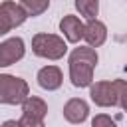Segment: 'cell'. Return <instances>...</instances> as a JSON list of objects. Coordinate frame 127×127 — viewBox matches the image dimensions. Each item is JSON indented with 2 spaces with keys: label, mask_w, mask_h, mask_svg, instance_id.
Returning <instances> with one entry per match:
<instances>
[{
  "label": "cell",
  "mask_w": 127,
  "mask_h": 127,
  "mask_svg": "<svg viewBox=\"0 0 127 127\" xmlns=\"http://www.w3.org/2000/svg\"><path fill=\"white\" fill-rule=\"evenodd\" d=\"M99 56L93 48H73L69 54V79L75 87H89L93 83V69Z\"/></svg>",
  "instance_id": "obj_1"
},
{
  "label": "cell",
  "mask_w": 127,
  "mask_h": 127,
  "mask_svg": "<svg viewBox=\"0 0 127 127\" xmlns=\"http://www.w3.org/2000/svg\"><path fill=\"white\" fill-rule=\"evenodd\" d=\"M125 87H127L125 79L95 81L89 85V95H91V101L99 107H115L119 103V95Z\"/></svg>",
  "instance_id": "obj_2"
},
{
  "label": "cell",
  "mask_w": 127,
  "mask_h": 127,
  "mask_svg": "<svg viewBox=\"0 0 127 127\" xmlns=\"http://www.w3.org/2000/svg\"><path fill=\"white\" fill-rule=\"evenodd\" d=\"M32 52L38 58H46V60H60L65 56L67 52V44L64 42L62 36L58 34H46L40 32L32 38Z\"/></svg>",
  "instance_id": "obj_3"
},
{
  "label": "cell",
  "mask_w": 127,
  "mask_h": 127,
  "mask_svg": "<svg viewBox=\"0 0 127 127\" xmlns=\"http://www.w3.org/2000/svg\"><path fill=\"white\" fill-rule=\"evenodd\" d=\"M28 95H30V87L22 77L0 73V103L18 105V103H24Z\"/></svg>",
  "instance_id": "obj_4"
},
{
  "label": "cell",
  "mask_w": 127,
  "mask_h": 127,
  "mask_svg": "<svg viewBox=\"0 0 127 127\" xmlns=\"http://www.w3.org/2000/svg\"><path fill=\"white\" fill-rule=\"evenodd\" d=\"M26 18H28V12L22 8V4H16L14 0L2 2L0 4V36L22 26L26 22Z\"/></svg>",
  "instance_id": "obj_5"
},
{
  "label": "cell",
  "mask_w": 127,
  "mask_h": 127,
  "mask_svg": "<svg viewBox=\"0 0 127 127\" xmlns=\"http://www.w3.org/2000/svg\"><path fill=\"white\" fill-rule=\"evenodd\" d=\"M26 54V46L22 38H8L0 42V67H8L16 62H20Z\"/></svg>",
  "instance_id": "obj_6"
},
{
  "label": "cell",
  "mask_w": 127,
  "mask_h": 127,
  "mask_svg": "<svg viewBox=\"0 0 127 127\" xmlns=\"http://www.w3.org/2000/svg\"><path fill=\"white\" fill-rule=\"evenodd\" d=\"M83 40L93 50L99 48V46H103L105 40H107V26L101 20H89L83 26Z\"/></svg>",
  "instance_id": "obj_7"
},
{
  "label": "cell",
  "mask_w": 127,
  "mask_h": 127,
  "mask_svg": "<svg viewBox=\"0 0 127 127\" xmlns=\"http://www.w3.org/2000/svg\"><path fill=\"white\" fill-rule=\"evenodd\" d=\"M83 26L85 24L73 14H67L60 20V32L65 36L69 44H77L79 40H83Z\"/></svg>",
  "instance_id": "obj_8"
},
{
  "label": "cell",
  "mask_w": 127,
  "mask_h": 127,
  "mask_svg": "<svg viewBox=\"0 0 127 127\" xmlns=\"http://www.w3.org/2000/svg\"><path fill=\"white\" fill-rule=\"evenodd\" d=\"M87 115H89V105L79 97H73L64 105V117H65L67 123L79 125L87 119Z\"/></svg>",
  "instance_id": "obj_9"
},
{
  "label": "cell",
  "mask_w": 127,
  "mask_h": 127,
  "mask_svg": "<svg viewBox=\"0 0 127 127\" xmlns=\"http://www.w3.org/2000/svg\"><path fill=\"white\" fill-rule=\"evenodd\" d=\"M38 85L42 89H48V91H54L62 85L64 81V75H62V69L58 65H46L38 71Z\"/></svg>",
  "instance_id": "obj_10"
},
{
  "label": "cell",
  "mask_w": 127,
  "mask_h": 127,
  "mask_svg": "<svg viewBox=\"0 0 127 127\" xmlns=\"http://www.w3.org/2000/svg\"><path fill=\"white\" fill-rule=\"evenodd\" d=\"M22 115H30V117H36V119H46L48 115V103L42 99V97H36V95H28L22 103Z\"/></svg>",
  "instance_id": "obj_11"
},
{
  "label": "cell",
  "mask_w": 127,
  "mask_h": 127,
  "mask_svg": "<svg viewBox=\"0 0 127 127\" xmlns=\"http://www.w3.org/2000/svg\"><path fill=\"white\" fill-rule=\"evenodd\" d=\"M77 12L89 22V20H97L99 14V0H75L73 2Z\"/></svg>",
  "instance_id": "obj_12"
},
{
  "label": "cell",
  "mask_w": 127,
  "mask_h": 127,
  "mask_svg": "<svg viewBox=\"0 0 127 127\" xmlns=\"http://www.w3.org/2000/svg\"><path fill=\"white\" fill-rule=\"evenodd\" d=\"M50 0H22V8L28 12V16H40L48 10Z\"/></svg>",
  "instance_id": "obj_13"
},
{
  "label": "cell",
  "mask_w": 127,
  "mask_h": 127,
  "mask_svg": "<svg viewBox=\"0 0 127 127\" xmlns=\"http://www.w3.org/2000/svg\"><path fill=\"white\" fill-rule=\"evenodd\" d=\"M91 127H117V125H115V121H113L109 115L99 113V115H95V117L91 119Z\"/></svg>",
  "instance_id": "obj_14"
},
{
  "label": "cell",
  "mask_w": 127,
  "mask_h": 127,
  "mask_svg": "<svg viewBox=\"0 0 127 127\" xmlns=\"http://www.w3.org/2000/svg\"><path fill=\"white\" fill-rule=\"evenodd\" d=\"M18 125L20 127H46L42 119H36V117H30V115H22L18 119Z\"/></svg>",
  "instance_id": "obj_15"
},
{
  "label": "cell",
  "mask_w": 127,
  "mask_h": 127,
  "mask_svg": "<svg viewBox=\"0 0 127 127\" xmlns=\"http://www.w3.org/2000/svg\"><path fill=\"white\" fill-rule=\"evenodd\" d=\"M119 105L123 107V111L127 113V87L121 91V95H119Z\"/></svg>",
  "instance_id": "obj_16"
},
{
  "label": "cell",
  "mask_w": 127,
  "mask_h": 127,
  "mask_svg": "<svg viewBox=\"0 0 127 127\" xmlns=\"http://www.w3.org/2000/svg\"><path fill=\"white\" fill-rule=\"evenodd\" d=\"M0 127H20V125H18V121H14V119H8V121H4Z\"/></svg>",
  "instance_id": "obj_17"
}]
</instances>
